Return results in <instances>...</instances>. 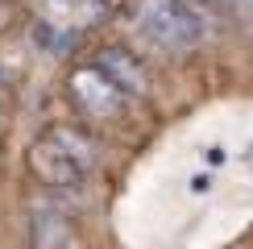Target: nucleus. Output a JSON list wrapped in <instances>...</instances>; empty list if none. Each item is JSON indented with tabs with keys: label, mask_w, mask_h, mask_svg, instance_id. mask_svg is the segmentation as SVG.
I'll return each instance as SVG.
<instances>
[{
	"label": "nucleus",
	"mask_w": 253,
	"mask_h": 249,
	"mask_svg": "<svg viewBox=\"0 0 253 249\" xmlns=\"http://www.w3.org/2000/svg\"><path fill=\"white\" fill-rule=\"evenodd\" d=\"M133 17H137V34L162 54H183L204 38V25L187 13L183 0H141Z\"/></svg>",
	"instance_id": "1"
},
{
	"label": "nucleus",
	"mask_w": 253,
	"mask_h": 249,
	"mask_svg": "<svg viewBox=\"0 0 253 249\" xmlns=\"http://www.w3.org/2000/svg\"><path fill=\"white\" fill-rule=\"evenodd\" d=\"M71 96H75V104L87 117H100V121H108V117H121V108H125V91L112 83L104 71L91 62V67H83L71 75Z\"/></svg>",
	"instance_id": "2"
},
{
	"label": "nucleus",
	"mask_w": 253,
	"mask_h": 249,
	"mask_svg": "<svg viewBox=\"0 0 253 249\" xmlns=\"http://www.w3.org/2000/svg\"><path fill=\"white\" fill-rule=\"evenodd\" d=\"M29 170H34L46 187H79L83 174H87L54 137H50V133L29 145Z\"/></svg>",
	"instance_id": "3"
},
{
	"label": "nucleus",
	"mask_w": 253,
	"mask_h": 249,
	"mask_svg": "<svg viewBox=\"0 0 253 249\" xmlns=\"http://www.w3.org/2000/svg\"><path fill=\"white\" fill-rule=\"evenodd\" d=\"M96 67L117 83L125 96H145V91H150V71H145L129 50H112V46L100 50V54H96Z\"/></svg>",
	"instance_id": "4"
},
{
	"label": "nucleus",
	"mask_w": 253,
	"mask_h": 249,
	"mask_svg": "<svg viewBox=\"0 0 253 249\" xmlns=\"http://www.w3.org/2000/svg\"><path fill=\"white\" fill-rule=\"evenodd\" d=\"M29 245L34 249H79L75 224L54 208H38L29 220Z\"/></svg>",
	"instance_id": "5"
},
{
	"label": "nucleus",
	"mask_w": 253,
	"mask_h": 249,
	"mask_svg": "<svg viewBox=\"0 0 253 249\" xmlns=\"http://www.w3.org/2000/svg\"><path fill=\"white\" fill-rule=\"evenodd\" d=\"M50 137H54L62 150H67L71 158L83 166V170H91V166H96V145H91V137H87V133L71 129V124H54V129H50Z\"/></svg>",
	"instance_id": "6"
},
{
	"label": "nucleus",
	"mask_w": 253,
	"mask_h": 249,
	"mask_svg": "<svg viewBox=\"0 0 253 249\" xmlns=\"http://www.w3.org/2000/svg\"><path fill=\"white\" fill-rule=\"evenodd\" d=\"M228 8H233V13H237V17H241V21H245V25L253 29V0H233Z\"/></svg>",
	"instance_id": "7"
},
{
	"label": "nucleus",
	"mask_w": 253,
	"mask_h": 249,
	"mask_svg": "<svg viewBox=\"0 0 253 249\" xmlns=\"http://www.w3.org/2000/svg\"><path fill=\"white\" fill-rule=\"evenodd\" d=\"M216 4H233V0H216Z\"/></svg>",
	"instance_id": "8"
}]
</instances>
